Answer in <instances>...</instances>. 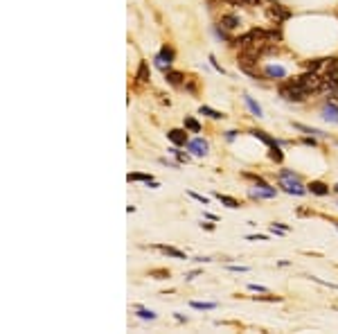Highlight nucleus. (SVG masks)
<instances>
[{
    "mask_svg": "<svg viewBox=\"0 0 338 334\" xmlns=\"http://www.w3.org/2000/svg\"><path fill=\"white\" fill-rule=\"evenodd\" d=\"M264 74L266 77H270V79H282V77H286V68H282V66H266L264 68Z\"/></svg>",
    "mask_w": 338,
    "mask_h": 334,
    "instance_id": "9",
    "label": "nucleus"
},
{
    "mask_svg": "<svg viewBox=\"0 0 338 334\" xmlns=\"http://www.w3.org/2000/svg\"><path fill=\"white\" fill-rule=\"evenodd\" d=\"M322 113H325V120H329V122H336V124H338V109H336L334 104H325Z\"/></svg>",
    "mask_w": 338,
    "mask_h": 334,
    "instance_id": "14",
    "label": "nucleus"
},
{
    "mask_svg": "<svg viewBox=\"0 0 338 334\" xmlns=\"http://www.w3.org/2000/svg\"><path fill=\"white\" fill-rule=\"evenodd\" d=\"M280 95L284 97L286 102H302V100H306L309 90L302 88V86H298V84H291V81H286L284 86H280Z\"/></svg>",
    "mask_w": 338,
    "mask_h": 334,
    "instance_id": "1",
    "label": "nucleus"
},
{
    "mask_svg": "<svg viewBox=\"0 0 338 334\" xmlns=\"http://www.w3.org/2000/svg\"><path fill=\"white\" fill-rule=\"evenodd\" d=\"M158 251L160 253H165V255H169V258H176V260H187L185 253L178 251V249H174V246H158Z\"/></svg>",
    "mask_w": 338,
    "mask_h": 334,
    "instance_id": "11",
    "label": "nucleus"
},
{
    "mask_svg": "<svg viewBox=\"0 0 338 334\" xmlns=\"http://www.w3.org/2000/svg\"><path fill=\"white\" fill-rule=\"evenodd\" d=\"M334 190H336V192H338V183H336V187H334Z\"/></svg>",
    "mask_w": 338,
    "mask_h": 334,
    "instance_id": "34",
    "label": "nucleus"
},
{
    "mask_svg": "<svg viewBox=\"0 0 338 334\" xmlns=\"http://www.w3.org/2000/svg\"><path fill=\"white\" fill-rule=\"evenodd\" d=\"M187 149H190L194 156H205L207 149H210V145H207L203 138H194V140H190V143H187Z\"/></svg>",
    "mask_w": 338,
    "mask_h": 334,
    "instance_id": "5",
    "label": "nucleus"
},
{
    "mask_svg": "<svg viewBox=\"0 0 338 334\" xmlns=\"http://www.w3.org/2000/svg\"><path fill=\"white\" fill-rule=\"evenodd\" d=\"M137 316L142 318V321H153V318H156V314H153L151 309H137Z\"/></svg>",
    "mask_w": 338,
    "mask_h": 334,
    "instance_id": "26",
    "label": "nucleus"
},
{
    "mask_svg": "<svg viewBox=\"0 0 338 334\" xmlns=\"http://www.w3.org/2000/svg\"><path fill=\"white\" fill-rule=\"evenodd\" d=\"M221 25L226 27V30H237V27H239V18L235 16V14H228V16L221 18Z\"/></svg>",
    "mask_w": 338,
    "mask_h": 334,
    "instance_id": "16",
    "label": "nucleus"
},
{
    "mask_svg": "<svg viewBox=\"0 0 338 334\" xmlns=\"http://www.w3.org/2000/svg\"><path fill=\"white\" fill-rule=\"evenodd\" d=\"M190 196H194V199H196V201H199V203H203V206H207V199H205V196L196 194V192H190Z\"/></svg>",
    "mask_w": 338,
    "mask_h": 334,
    "instance_id": "28",
    "label": "nucleus"
},
{
    "mask_svg": "<svg viewBox=\"0 0 338 334\" xmlns=\"http://www.w3.org/2000/svg\"><path fill=\"white\" fill-rule=\"evenodd\" d=\"M129 181H144V183H153V179L149 174H129Z\"/></svg>",
    "mask_w": 338,
    "mask_h": 334,
    "instance_id": "24",
    "label": "nucleus"
},
{
    "mask_svg": "<svg viewBox=\"0 0 338 334\" xmlns=\"http://www.w3.org/2000/svg\"><path fill=\"white\" fill-rule=\"evenodd\" d=\"M296 129H300V131H304V133H311V136H325L320 129H311V127H304V124H296Z\"/></svg>",
    "mask_w": 338,
    "mask_h": 334,
    "instance_id": "25",
    "label": "nucleus"
},
{
    "mask_svg": "<svg viewBox=\"0 0 338 334\" xmlns=\"http://www.w3.org/2000/svg\"><path fill=\"white\" fill-rule=\"evenodd\" d=\"M243 102H246V106H248V109H250V113H253V115L262 117V106H259L257 102L253 100V97H248V95H246V97H243Z\"/></svg>",
    "mask_w": 338,
    "mask_h": 334,
    "instance_id": "17",
    "label": "nucleus"
},
{
    "mask_svg": "<svg viewBox=\"0 0 338 334\" xmlns=\"http://www.w3.org/2000/svg\"><path fill=\"white\" fill-rule=\"evenodd\" d=\"M235 133H237V131H228V133H226V138H228V140H235Z\"/></svg>",
    "mask_w": 338,
    "mask_h": 334,
    "instance_id": "33",
    "label": "nucleus"
},
{
    "mask_svg": "<svg viewBox=\"0 0 338 334\" xmlns=\"http://www.w3.org/2000/svg\"><path fill=\"white\" fill-rule=\"evenodd\" d=\"M214 196H217L223 206H228V208H239V201H237V199H233V196H226V194H221V192H217Z\"/></svg>",
    "mask_w": 338,
    "mask_h": 334,
    "instance_id": "18",
    "label": "nucleus"
},
{
    "mask_svg": "<svg viewBox=\"0 0 338 334\" xmlns=\"http://www.w3.org/2000/svg\"><path fill=\"white\" fill-rule=\"evenodd\" d=\"M309 192H311V194H316V196H325V194H329V187L325 186V183H322V181H311V183H309Z\"/></svg>",
    "mask_w": 338,
    "mask_h": 334,
    "instance_id": "8",
    "label": "nucleus"
},
{
    "mask_svg": "<svg viewBox=\"0 0 338 334\" xmlns=\"http://www.w3.org/2000/svg\"><path fill=\"white\" fill-rule=\"evenodd\" d=\"M248 194L253 196V199H273V196H275V190H273V187H269V186L264 183V181H262V179L257 176V186L250 187Z\"/></svg>",
    "mask_w": 338,
    "mask_h": 334,
    "instance_id": "3",
    "label": "nucleus"
},
{
    "mask_svg": "<svg viewBox=\"0 0 338 334\" xmlns=\"http://www.w3.org/2000/svg\"><path fill=\"white\" fill-rule=\"evenodd\" d=\"M282 187H284L289 194H298V196H302L306 192V187L300 183V179L298 176H286V179H282V183H280Z\"/></svg>",
    "mask_w": 338,
    "mask_h": 334,
    "instance_id": "2",
    "label": "nucleus"
},
{
    "mask_svg": "<svg viewBox=\"0 0 338 334\" xmlns=\"http://www.w3.org/2000/svg\"><path fill=\"white\" fill-rule=\"evenodd\" d=\"M248 289H250V292H266L264 287H259V285H253V282H250V285H248Z\"/></svg>",
    "mask_w": 338,
    "mask_h": 334,
    "instance_id": "29",
    "label": "nucleus"
},
{
    "mask_svg": "<svg viewBox=\"0 0 338 334\" xmlns=\"http://www.w3.org/2000/svg\"><path fill=\"white\" fill-rule=\"evenodd\" d=\"M165 77H167L169 84H174V86L185 84V74L178 73V70H167V73H165Z\"/></svg>",
    "mask_w": 338,
    "mask_h": 334,
    "instance_id": "10",
    "label": "nucleus"
},
{
    "mask_svg": "<svg viewBox=\"0 0 338 334\" xmlns=\"http://www.w3.org/2000/svg\"><path fill=\"white\" fill-rule=\"evenodd\" d=\"M325 61H327V59H313V61H309V64H306V70H311V73H318V70H320L322 66H325Z\"/></svg>",
    "mask_w": 338,
    "mask_h": 334,
    "instance_id": "20",
    "label": "nucleus"
},
{
    "mask_svg": "<svg viewBox=\"0 0 338 334\" xmlns=\"http://www.w3.org/2000/svg\"><path fill=\"white\" fill-rule=\"evenodd\" d=\"M185 129H190L192 133H199V131H201V124L196 122L194 117H185Z\"/></svg>",
    "mask_w": 338,
    "mask_h": 334,
    "instance_id": "23",
    "label": "nucleus"
},
{
    "mask_svg": "<svg viewBox=\"0 0 338 334\" xmlns=\"http://www.w3.org/2000/svg\"><path fill=\"white\" fill-rule=\"evenodd\" d=\"M250 136H253V138H257V140H262V143L269 145V147H275V145H277V143H275V140L269 136V133H266V131H259V129H253V131H250Z\"/></svg>",
    "mask_w": 338,
    "mask_h": 334,
    "instance_id": "12",
    "label": "nucleus"
},
{
    "mask_svg": "<svg viewBox=\"0 0 338 334\" xmlns=\"http://www.w3.org/2000/svg\"><path fill=\"white\" fill-rule=\"evenodd\" d=\"M167 138L171 140V143H174L176 147H183V145L187 143V133L183 131V129H171V131L167 133Z\"/></svg>",
    "mask_w": 338,
    "mask_h": 334,
    "instance_id": "6",
    "label": "nucleus"
},
{
    "mask_svg": "<svg viewBox=\"0 0 338 334\" xmlns=\"http://www.w3.org/2000/svg\"><path fill=\"white\" fill-rule=\"evenodd\" d=\"M201 226H203V228H205V230H214V226H212V223H205V222H201Z\"/></svg>",
    "mask_w": 338,
    "mask_h": 334,
    "instance_id": "32",
    "label": "nucleus"
},
{
    "mask_svg": "<svg viewBox=\"0 0 338 334\" xmlns=\"http://www.w3.org/2000/svg\"><path fill=\"white\" fill-rule=\"evenodd\" d=\"M190 305L194 309H217V302H199V300H192Z\"/></svg>",
    "mask_w": 338,
    "mask_h": 334,
    "instance_id": "22",
    "label": "nucleus"
},
{
    "mask_svg": "<svg viewBox=\"0 0 338 334\" xmlns=\"http://www.w3.org/2000/svg\"><path fill=\"white\" fill-rule=\"evenodd\" d=\"M199 273H201V271H190V273L185 276V280H194V278L199 276Z\"/></svg>",
    "mask_w": 338,
    "mask_h": 334,
    "instance_id": "31",
    "label": "nucleus"
},
{
    "mask_svg": "<svg viewBox=\"0 0 338 334\" xmlns=\"http://www.w3.org/2000/svg\"><path fill=\"white\" fill-rule=\"evenodd\" d=\"M171 61H174V50L165 45V48L160 50V54L156 57V64H158V68H160V70H165V73H167V70H169L167 66L171 64Z\"/></svg>",
    "mask_w": 338,
    "mask_h": 334,
    "instance_id": "4",
    "label": "nucleus"
},
{
    "mask_svg": "<svg viewBox=\"0 0 338 334\" xmlns=\"http://www.w3.org/2000/svg\"><path fill=\"white\" fill-rule=\"evenodd\" d=\"M230 271H239V273H246L248 271V266H228Z\"/></svg>",
    "mask_w": 338,
    "mask_h": 334,
    "instance_id": "30",
    "label": "nucleus"
},
{
    "mask_svg": "<svg viewBox=\"0 0 338 334\" xmlns=\"http://www.w3.org/2000/svg\"><path fill=\"white\" fill-rule=\"evenodd\" d=\"M137 81L140 84H144V81H149V64L147 61H140V66H137Z\"/></svg>",
    "mask_w": 338,
    "mask_h": 334,
    "instance_id": "15",
    "label": "nucleus"
},
{
    "mask_svg": "<svg viewBox=\"0 0 338 334\" xmlns=\"http://www.w3.org/2000/svg\"><path fill=\"white\" fill-rule=\"evenodd\" d=\"M237 2H243V5H250V7H259L262 0H237Z\"/></svg>",
    "mask_w": 338,
    "mask_h": 334,
    "instance_id": "27",
    "label": "nucleus"
},
{
    "mask_svg": "<svg viewBox=\"0 0 338 334\" xmlns=\"http://www.w3.org/2000/svg\"><path fill=\"white\" fill-rule=\"evenodd\" d=\"M269 158L270 160H275V163H282V158H284V154L280 151V147L275 145V147H270V151H269Z\"/></svg>",
    "mask_w": 338,
    "mask_h": 334,
    "instance_id": "21",
    "label": "nucleus"
},
{
    "mask_svg": "<svg viewBox=\"0 0 338 334\" xmlns=\"http://www.w3.org/2000/svg\"><path fill=\"white\" fill-rule=\"evenodd\" d=\"M269 14H270L273 18H277V21H286V18L291 16V11H289V9H284L282 5H275V2L269 7Z\"/></svg>",
    "mask_w": 338,
    "mask_h": 334,
    "instance_id": "7",
    "label": "nucleus"
},
{
    "mask_svg": "<svg viewBox=\"0 0 338 334\" xmlns=\"http://www.w3.org/2000/svg\"><path fill=\"white\" fill-rule=\"evenodd\" d=\"M329 77H338V59H327V66H325V79Z\"/></svg>",
    "mask_w": 338,
    "mask_h": 334,
    "instance_id": "13",
    "label": "nucleus"
},
{
    "mask_svg": "<svg viewBox=\"0 0 338 334\" xmlns=\"http://www.w3.org/2000/svg\"><path fill=\"white\" fill-rule=\"evenodd\" d=\"M199 111H201V115H207V117H212V120H223V113L214 111V109H210V106H201Z\"/></svg>",
    "mask_w": 338,
    "mask_h": 334,
    "instance_id": "19",
    "label": "nucleus"
}]
</instances>
